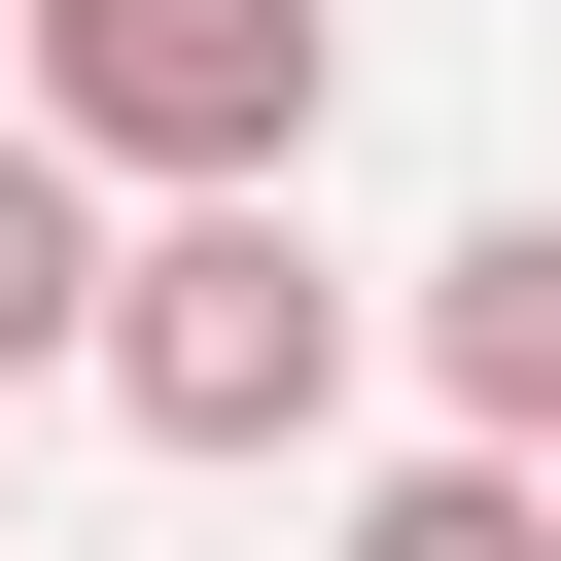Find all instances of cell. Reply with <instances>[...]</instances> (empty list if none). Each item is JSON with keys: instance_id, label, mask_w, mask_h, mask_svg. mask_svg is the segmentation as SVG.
<instances>
[{"instance_id": "5", "label": "cell", "mask_w": 561, "mask_h": 561, "mask_svg": "<svg viewBox=\"0 0 561 561\" xmlns=\"http://www.w3.org/2000/svg\"><path fill=\"white\" fill-rule=\"evenodd\" d=\"M316 561H561V456H386Z\"/></svg>"}, {"instance_id": "3", "label": "cell", "mask_w": 561, "mask_h": 561, "mask_svg": "<svg viewBox=\"0 0 561 561\" xmlns=\"http://www.w3.org/2000/svg\"><path fill=\"white\" fill-rule=\"evenodd\" d=\"M386 351L456 386V456H561V175H526V210H456V245L386 280Z\"/></svg>"}, {"instance_id": "4", "label": "cell", "mask_w": 561, "mask_h": 561, "mask_svg": "<svg viewBox=\"0 0 561 561\" xmlns=\"http://www.w3.org/2000/svg\"><path fill=\"white\" fill-rule=\"evenodd\" d=\"M105 245H140V210H105V175L0 105V386H105Z\"/></svg>"}, {"instance_id": "1", "label": "cell", "mask_w": 561, "mask_h": 561, "mask_svg": "<svg viewBox=\"0 0 561 561\" xmlns=\"http://www.w3.org/2000/svg\"><path fill=\"white\" fill-rule=\"evenodd\" d=\"M0 105H35L105 210H280V175H316V105H351V0H35V35H0Z\"/></svg>"}, {"instance_id": "6", "label": "cell", "mask_w": 561, "mask_h": 561, "mask_svg": "<svg viewBox=\"0 0 561 561\" xmlns=\"http://www.w3.org/2000/svg\"><path fill=\"white\" fill-rule=\"evenodd\" d=\"M0 35H35V0H0Z\"/></svg>"}, {"instance_id": "2", "label": "cell", "mask_w": 561, "mask_h": 561, "mask_svg": "<svg viewBox=\"0 0 561 561\" xmlns=\"http://www.w3.org/2000/svg\"><path fill=\"white\" fill-rule=\"evenodd\" d=\"M351 351H386V280L316 245V175H280V210H140V245H105V421H140V456H316V421H351Z\"/></svg>"}]
</instances>
